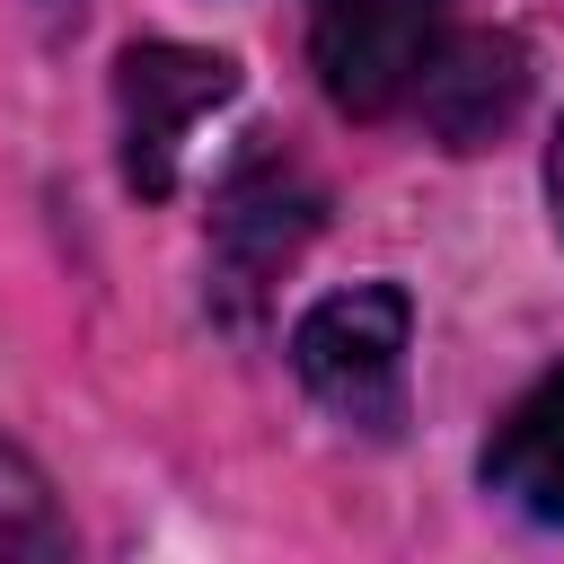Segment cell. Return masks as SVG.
<instances>
[{
    "mask_svg": "<svg viewBox=\"0 0 564 564\" xmlns=\"http://www.w3.org/2000/svg\"><path fill=\"white\" fill-rule=\"evenodd\" d=\"M238 97V62L203 44H132L115 62V132H123V185L167 194L185 132Z\"/></svg>",
    "mask_w": 564,
    "mask_h": 564,
    "instance_id": "cell-3",
    "label": "cell"
},
{
    "mask_svg": "<svg viewBox=\"0 0 564 564\" xmlns=\"http://www.w3.org/2000/svg\"><path fill=\"white\" fill-rule=\"evenodd\" d=\"M308 229H317V185H308L291 159L264 150V159L229 167L220 212H212V247H220V264H229L238 291H264V282L308 247Z\"/></svg>",
    "mask_w": 564,
    "mask_h": 564,
    "instance_id": "cell-4",
    "label": "cell"
},
{
    "mask_svg": "<svg viewBox=\"0 0 564 564\" xmlns=\"http://www.w3.org/2000/svg\"><path fill=\"white\" fill-rule=\"evenodd\" d=\"M405 335H414V300L397 282H352V291H326L291 326V370L335 423L397 432V414H405Z\"/></svg>",
    "mask_w": 564,
    "mask_h": 564,
    "instance_id": "cell-1",
    "label": "cell"
},
{
    "mask_svg": "<svg viewBox=\"0 0 564 564\" xmlns=\"http://www.w3.org/2000/svg\"><path fill=\"white\" fill-rule=\"evenodd\" d=\"M35 9H44L53 26H62V18H79V0H35Z\"/></svg>",
    "mask_w": 564,
    "mask_h": 564,
    "instance_id": "cell-9",
    "label": "cell"
},
{
    "mask_svg": "<svg viewBox=\"0 0 564 564\" xmlns=\"http://www.w3.org/2000/svg\"><path fill=\"white\" fill-rule=\"evenodd\" d=\"M441 35H449V0H317L308 9L317 88L344 115H397Z\"/></svg>",
    "mask_w": 564,
    "mask_h": 564,
    "instance_id": "cell-2",
    "label": "cell"
},
{
    "mask_svg": "<svg viewBox=\"0 0 564 564\" xmlns=\"http://www.w3.org/2000/svg\"><path fill=\"white\" fill-rule=\"evenodd\" d=\"M546 203H555V229H564V132H555V150H546Z\"/></svg>",
    "mask_w": 564,
    "mask_h": 564,
    "instance_id": "cell-8",
    "label": "cell"
},
{
    "mask_svg": "<svg viewBox=\"0 0 564 564\" xmlns=\"http://www.w3.org/2000/svg\"><path fill=\"white\" fill-rule=\"evenodd\" d=\"M485 494L564 529V370H546L485 441Z\"/></svg>",
    "mask_w": 564,
    "mask_h": 564,
    "instance_id": "cell-6",
    "label": "cell"
},
{
    "mask_svg": "<svg viewBox=\"0 0 564 564\" xmlns=\"http://www.w3.org/2000/svg\"><path fill=\"white\" fill-rule=\"evenodd\" d=\"M62 546H70V529H62V511H53L44 467L0 441V564H9V555H62Z\"/></svg>",
    "mask_w": 564,
    "mask_h": 564,
    "instance_id": "cell-7",
    "label": "cell"
},
{
    "mask_svg": "<svg viewBox=\"0 0 564 564\" xmlns=\"http://www.w3.org/2000/svg\"><path fill=\"white\" fill-rule=\"evenodd\" d=\"M520 97H529V53L511 35H441L414 79V106L449 150H485L520 115Z\"/></svg>",
    "mask_w": 564,
    "mask_h": 564,
    "instance_id": "cell-5",
    "label": "cell"
}]
</instances>
